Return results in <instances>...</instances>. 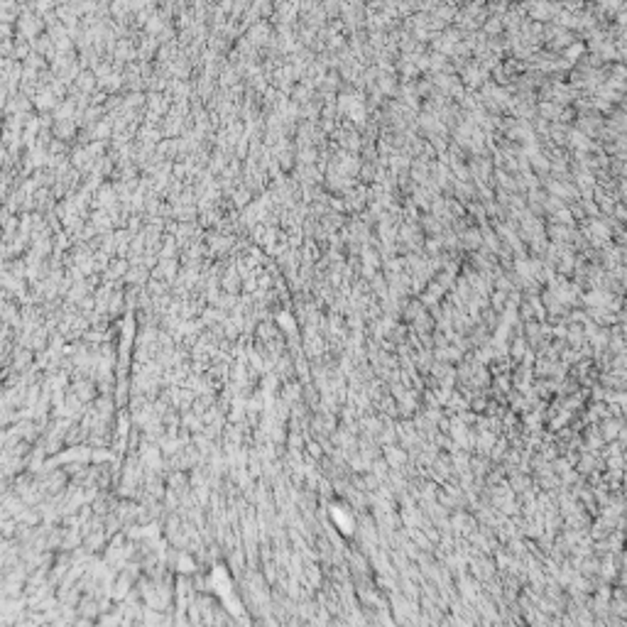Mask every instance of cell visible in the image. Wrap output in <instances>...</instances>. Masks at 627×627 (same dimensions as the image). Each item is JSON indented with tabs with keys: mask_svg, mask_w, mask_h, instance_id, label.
Segmentation results:
<instances>
[{
	"mask_svg": "<svg viewBox=\"0 0 627 627\" xmlns=\"http://www.w3.org/2000/svg\"><path fill=\"white\" fill-rule=\"evenodd\" d=\"M37 27H40V22H37L32 15H25V18L20 20V32H22L25 37H32V35L37 32Z\"/></svg>",
	"mask_w": 627,
	"mask_h": 627,
	"instance_id": "cell-1",
	"label": "cell"
}]
</instances>
